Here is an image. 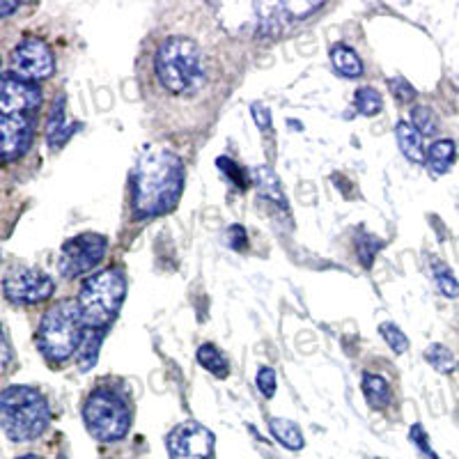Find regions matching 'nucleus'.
Segmentation results:
<instances>
[{"instance_id":"9d476101","label":"nucleus","mask_w":459,"mask_h":459,"mask_svg":"<svg viewBox=\"0 0 459 459\" xmlns=\"http://www.w3.org/2000/svg\"><path fill=\"white\" fill-rule=\"evenodd\" d=\"M3 287H5V297L12 303L32 306V303L47 301L56 290V282L39 269H16V272L7 273Z\"/></svg>"},{"instance_id":"f704fd0d","label":"nucleus","mask_w":459,"mask_h":459,"mask_svg":"<svg viewBox=\"0 0 459 459\" xmlns=\"http://www.w3.org/2000/svg\"><path fill=\"white\" fill-rule=\"evenodd\" d=\"M16 3H0V16H3V19H5V16H10L12 12L16 10Z\"/></svg>"},{"instance_id":"bb28decb","label":"nucleus","mask_w":459,"mask_h":459,"mask_svg":"<svg viewBox=\"0 0 459 459\" xmlns=\"http://www.w3.org/2000/svg\"><path fill=\"white\" fill-rule=\"evenodd\" d=\"M381 246H384V241H379L377 237L360 235L359 239H356V251H359L360 264L372 266V260H375L377 253L381 251Z\"/></svg>"},{"instance_id":"dca6fc26","label":"nucleus","mask_w":459,"mask_h":459,"mask_svg":"<svg viewBox=\"0 0 459 459\" xmlns=\"http://www.w3.org/2000/svg\"><path fill=\"white\" fill-rule=\"evenodd\" d=\"M253 179H255V186H257V194L262 198H266L269 203L273 204H281L282 209L287 207L285 203V194H282V186H281V179L276 178V172L272 170L269 166H257L251 170Z\"/></svg>"},{"instance_id":"b1692460","label":"nucleus","mask_w":459,"mask_h":459,"mask_svg":"<svg viewBox=\"0 0 459 459\" xmlns=\"http://www.w3.org/2000/svg\"><path fill=\"white\" fill-rule=\"evenodd\" d=\"M425 360L441 375H448V372L455 370V356L448 347L444 344H429V350L425 351Z\"/></svg>"},{"instance_id":"1a4fd4ad","label":"nucleus","mask_w":459,"mask_h":459,"mask_svg":"<svg viewBox=\"0 0 459 459\" xmlns=\"http://www.w3.org/2000/svg\"><path fill=\"white\" fill-rule=\"evenodd\" d=\"M214 434L204 425L188 420L170 429L166 437V448L170 459H209L214 453Z\"/></svg>"},{"instance_id":"7ed1b4c3","label":"nucleus","mask_w":459,"mask_h":459,"mask_svg":"<svg viewBox=\"0 0 459 459\" xmlns=\"http://www.w3.org/2000/svg\"><path fill=\"white\" fill-rule=\"evenodd\" d=\"M0 423L16 444L35 441L51 423L47 397L30 386H7L0 395Z\"/></svg>"},{"instance_id":"cd10ccee","label":"nucleus","mask_w":459,"mask_h":459,"mask_svg":"<svg viewBox=\"0 0 459 459\" xmlns=\"http://www.w3.org/2000/svg\"><path fill=\"white\" fill-rule=\"evenodd\" d=\"M255 384H257V391H260L266 400H272V397L276 395V388H278L276 370L269 366H262L255 375Z\"/></svg>"},{"instance_id":"473e14b6","label":"nucleus","mask_w":459,"mask_h":459,"mask_svg":"<svg viewBox=\"0 0 459 459\" xmlns=\"http://www.w3.org/2000/svg\"><path fill=\"white\" fill-rule=\"evenodd\" d=\"M251 110H253V120H255V125L260 126L264 134L266 131H272V113H269V108L262 104H253Z\"/></svg>"},{"instance_id":"a211bd4d","label":"nucleus","mask_w":459,"mask_h":459,"mask_svg":"<svg viewBox=\"0 0 459 459\" xmlns=\"http://www.w3.org/2000/svg\"><path fill=\"white\" fill-rule=\"evenodd\" d=\"M331 63H333V69L344 76V79H359L363 76V63L360 57L356 56L354 48L344 47V44H335L331 48Z\"/></svg>"},{"instance_id":"72a5a7b5","label":"nucleus","mask_w":459,"mask_h":459,"mask_svg":"<svg viewBox=\"0 0 459 459\" xmlns=\"http://www.w3.org/2000/svg\"><path fill=\"white\" fill-rule=\"evenodd\" d=\"M3 354H5L3 368H7V363H10V338H7V333H3Z\"/></svg>"},{"instance_id":"6ab92c4d","label":"nucleus","mask_w":459,"mask_h":459,"mask_svg":"<svg viewBox=\"0 0 459 459\" xmlns=\"http://www.w3.org/2000/svg\"><path fill=\"white\" fill-rule=\"evenodd\" d=\"M269 429H272L273 438H276L282 448L301 450L303 446H306V438H303L299 425H294L292 420H287V418H272Z\"/></svg>"},{"instance_id":"e433bc0d","label":"nucleus","mask_w":459,"mask_h":459,"mask_svg":"<svg viewBox=\"0 0 459 459\" xmlns=\"http://www.w3.org/2000/svg\"><path fill=\"white\" fill-rule=\"evenodd\" d=\"M457 370H459V366H457Z\"/></svg>"},{"instance_id":"2eb2a0df","label":"nucleus","mask_w":459,"mask_h":459,"mask_svg":"<svg viewBox=\"0 0 459 459\" xmlns=\"http://www.w3.org/2000/svg\"><path fill=\"white\" fill-rule=\"evenodd\" d=\"M455 157H457V147H455V141L450 138H441V141L432 143V147L428 150V170L432 178H441L450 170V166L455 163Z\"/></svg>"},{"instance_id":"423d86ee","label":"nucleus","mask_w":459,"mask_h":459,"mask_svg":"<svg viewBox=\"0 0 459 459\" xmlns=\"http://www.w3.org/2000/svg\"><path fill=\"white\" fill-rule=\"evenodd\" d=\"M83 420L88 432L97 441H120L131 428V413L126 400L113 388H97L88 397L83 409Z\"/></svg>"},{"instance_id":"20e7f679","label":"nucleus","mask_w":459,"mask_h":459,"mask_svg":"<svg viewBox=\"0 0 459 459\" xmlns=\"http://www.w3.org/2000/svg\"><path fill=\"white\" fill-rule=\"evenodd\" d=\"M83 326L79 301L63 299L53 308H48L37 331V344L44 359L51 363H63L69 356L76 354L85 335Z\"/></svg>"},{"instance_id":"4468645a","label":"nucleus","mask_w":459,"mask_h":459,"mask_svg":"<svg viewBox=\"0 0 459 459\" xmlns=\"http://www.w3.org/2000/svg\"><path fill=\"white\" fill-rule=\"evenodd\" d=\"M395 138H397V145H400V152L411 163L420 166V163L428 159V152H425V136L411 125V122H404V120L397 122Z\"/></svg>"},{"instance_id":"f8f14e48","label":"nucleus","mask_w":459,"mask_h":459,"mask_svg":"<svg viewBox=\"0 0 459 459\" xmlns=\"http://www.w3.org/2000/svg\"><path fill=\"white\" fill-rule=\"evenodd\" d=\"M32 115H3L0 131H3V159L14 161L23 157L32 143Z\"/></svg>"},{"instance_id":"f03ea898","label":"nucleus","mask_w":459,"mask_h":459,"mask_svg":"<svg viewBox=\"0 0 459 459\" xmlns=\"http://www.w3.org/2000/svg\"><path fill=\"white\" fill-rule=\"evenodd\" d=\"M154 72L172 97H195L207 85V57L194 37L172 35L154 56Z\"/></svg>"},{"instance_id":"9b49d317","label":"nucleus","mask_w":459,"mask_h":459,"mask_svg":"<svg viewBox=\"0 0 459 459\" xmlns=\"http://www.w3.org/2000/svg\"><path fill=\"white\" fill-rule=\"evenodd\" d=\"M42 106V92L35 83L16 79L14 74H3L0 81V110L3 115H32Z\"/></svg>"},{"instance_id":"0eeeda50","label":"nucleus","mask_w":459,"mask_h":459,"mask_svg":"<svg viewBox=\"0 0 459 459\" xmlns=\"http://www.w3.org/2000/svg\"><path fill=\"white\" fill-rule=\"evenodd\" d=\"M106 248H108V241H106L104 235L85 232V235L74 237V239L65 241L63 248H60L57 272H60V276L65 278L90 273L94 266L104 260Z\"/></svg>"},{"instance_id":"4be33fe9","label":"nucleus","mask_w":459,"mask_h":459,"mask_svg":"<svg viewBox=\"0 0 459 459\" xmlns=\"http://www.w3.org/2000/svg\"><path fill=\"white\" fill-rule=\"evenodd\" d=\"M432 276L437 282V290L444 294L446 299H457L459 297V281L455 278L453 269L446 262H432Z\"/></svg>"},{"instance_id":"f3484780","label":"nucleus","mask_w":459,"mask_h":459,"mask_svg":"<svg viewBox=\"0 0 459 459\" xmlns=\"http://www.w3.org/2000/svg\"><path fill=\"white\" fill-rule=\"evenodd\" d=\"M106 338V331L100 329H85L83 340H81V347L76 351V363H79L81 372H90L97 366V359H100L101 342Z\"/></svg>"},{"instance_id":"6e6552de","label":"nucleus","mask_w":459,"mask_h":459,"mask_svg":"<svg viewBox=\"0 0 459 459\" xmlns=\"http://www.w3.org/2000/svg\"><path fill=\"white\" fill-rule=\"evenodd\" d=\"M53 69H56V60H53L51 47L37 37L23 39L10 56V74L28 83L48 79Z\"/></svg>"},{"instance_id":"f257e3e1","label":"nucleus","mask_w":459,"mask_h":459,"mask_svg":"<svg viewBox=\"0 0 459 459\" xmlns=\"http://www.w3.org/2000/svg\"><path fill=\"white\" fill-rule=\"evenodd\" d=\"M184 179V163L175 152L163 147L143 152L134 170V214L138 219H152L172 212L182 198Z\"/></svg>"},{"instance_id":"ddd939ff","label":"nucleus","mask_w":459,"mask_h":459,"mask_svg":"<svg viewBox=\"0 0 459 459\" xmlns=\"http://www.w3.org/2000/svg\"><path fill=\"white\" fill-rule=\"evenodd\" d=\"M81 129V125H74V122H67V110H65V97L60 94L57 101H53L51 115H48V125H47V143L48 147L57 150L63 147L69 138Z\"/></svg>"},{"instance_id":"c9c22d12","label":"nucleus","mask_w":459,"mask_h":459,"mask_svg":"<svg viewBox=\"0 0 459 459\" xmlns=\"http://www.w3.org/2000/svg\"><path fill=\"white\" fill-rule=\"evenodd\" d=\"M19 459H42V457H37V455H23V457H19Z\"/></svg>"},{"instance_id":"39448f33","label":"nucleus","mask_w":459,"mask_h":459,"mask_svg":"<svg viewBox=\"0 0 459 459\" xmlns=\"http://www.w3.org/2000/svg\"><path fill=\"white\" fill-rule=\"evenodd\" d=\"M126 294V281L117 269L94 273L83 282L79 292V308L85 329L106 331L113 322Z\"/></svg>"},{"instance_id":"2f4dec72","label":"nucleus","mask_w":459,"mask_h":459,"mask_svg":"<svg viewBox=\"0 0 459 459\" xmlns=\"http://www.w3.org/2000/svg\"><path fill=\"white\" fill-rule=\"evenodd\" d=\"M228 244L235 248V251H246V246H248V237H246L244 225H232L228 230Z\"/></svg>"},{"instance_id":"5701e85b","label":"nucleus","mask_w":459,"mask_h":459,"mask_svg":"<svg viewBox=\"0 0 459 459\" xmlns=\"http://www.w3.org/2000/svg\"><path fill=\"white\" fill-rule=\"evenodd\" d=\"M354 106L363 117H375V115L381 113L384 100H381V94L375 88H359L356 90Z\"/></svg>"},{"instance_id":"c756f323","label":"nucleus","mask_w":459,"mask_h":459,"mask_svg":"<svg viewBox=\"0 0 459 459\" xmlns=\"http://www.w3.org/2000/svg\"><path fill=\"white\" fill-rule=\"evenodd\" d=\"M216 168H219L221 175H223V178L228 179L230 184H232V186H237V188H244L246 186L244 175H241L239 166H237L235 161H230L228 157H219V159H216Z\"/></svg>"},{"instance_id":"c85d7f7f","label":"nucleus","mask_w":459,"mask_h":459,"mask_svg":"<svg viewBox=\"0 0 459 459\" xmlns=\"http://www.w3.org/2000/svg\"><path fill=\"white\" fill-rule=\"evenodd\" d=\"M409 441L416 446V450L423 455V457L438 459V455L434 453L432 446H429V437H428V432L423 429V425H411V429H409Z\"/></svg>"},{"instance_id":"aec40b11","label":"nucleus","mask_w":459,"mask_h":459,"mask_svg":"<svg viewBox=\"0 0 459 459\" xmlns=\"http://www.w3.org/2000/svg\"><path fill=\"white\" fill-rule=\"evenodd\" d=\"M363 395H366L368 404L375 411H381L391 404V386L388 381L379 375H366L363 377Z\"/></svg>"},{"instance_id":"7c9ffc66","label":"nucleus","mask_w":459,"mask_h":459,"mask_svg":"<svg viewBox=\"0 0 459 459\" xmlns=\"http://www.w3.org/2000/svg\"><path fill=\"white\" fill-rule=\"evenodd\" d=\"M391 92L395 94L397 101H404V104L416 100V90H413L411 83L404 79H391Z\"/></svg>"},{"instance_id":"412c9836","label":"nucleus","mask_w":459,"mask_h":459,"mask_svg":"<svg viewBox=\"0 0 459 459\" xmlns=\"http://www.w3.org/2000/svg\"><path fill=\"white\" fill-rule=\"evenodd\" d=\"M198 363L204 368L207 372H212L219 379H225L230 375V363L225 359L223 351L219 347H214L212 342H204L198 347Z\"/></svg>"},{"instance_id":"393cba45","label":"nucleus","mask_w":459,"mask_h":459,"mask_svg":"<svg viewBox=\"0 0 459 459\" xmlns=\"http://www.w3.org/2000/svg\"><path fill=\"white\" fill-rule=\"evenodd\" d=\"M411 125L416 126L423 136H434L438 131V117L429 106H416L411 110Z\"/></svg>"},{"instance_id":"a878e982","label":"nucleus","mask_w":459,"mask_h":459,"mask_svg":"<svg viewBox=\"0 0 459 459\" xmlns=\"http://www.w3.org/2000/svg\"><path fill=\"white\" fill-rule=\"evenodd\" d=\"M379 333H381V338L386 340V344L391 347L393 351H395V354H404V351L409 350V338L404 335V331L397 329L393 322L381 324Z\"/></svg>"}]
</instances>
